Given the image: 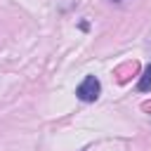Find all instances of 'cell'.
Here are the masks:
<instances>
[{
    "mask_svg": "<svg viewBox=\"0 0 151 151\" xmlns=\"http://www.w3.org/2000/svg\"><path fill=\"white\" fill-rule=\"evenodd\" d=\"M99 92H101V85H99V80H97L94 76H87V78L78 85V90H76V94H78L80 101H94V99L99 97Z\"/></svg>",
    "mask_w": 151,
    "mask_h": 151,
    "instance_id": "cell-1",
    "label": "cell"
},
{
    "mask_svg": "<svg viewBox=\"0 0 151 151\" xmlns=\"http://www.w3.org/2000/svg\"><path fill=\"white\" fill-rule=\"evenodd\" d=\"M137 90H139V92H149V90H151V64L144 68V76L139 78V83H137Z\"/></svg>",
    "mask_w": 151,
    "mask_h": 151,
    "instance_id": "cell-2",
    "label": "cell"
}]
</instances>
